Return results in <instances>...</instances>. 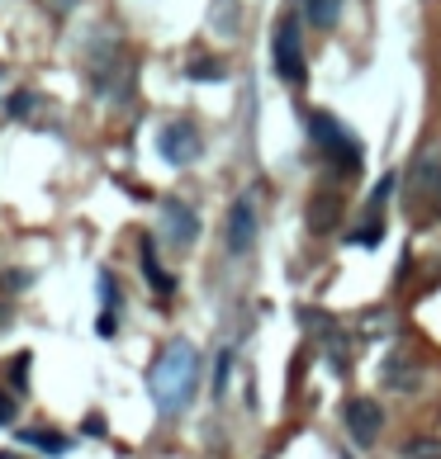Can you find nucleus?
I'll return each mask as SVG.
<instances>
[{
	"mask_svg": "<svg viewBox=\"0 0 441 459\" xmlns=\"http://www.w3.org/2000/svg\"><path fill=\"white\" fill-rule=\"evenodd\" d=\"M195 388H200V351L176 337V341L161 346V355L153 360V370H147L153 408L161 416H181L190 408V398H195Z\"/></svg>",
	"mask_w": 441,
	"mask_h": 459,
	"instance_id": "f257e3e1",
	"label": "nucleus"
},
{
	"mask_svg": "<svg viewBox=\"0 0 441 459\" xmlns=\"http://www.w3.org/2000/svg\"><path fill=\"white\" fill-rule=\"evenodd\" d=\"M309 143L319 147V157L333 166L337 175L356 180V175L366 171V147L356 143V137L342 128L333 114H323V109H319V114H309Z\"/></svg>",
	"mask_w": 441,
	"mask_h": 459,
	"instance_id": "f03ea898",
	"label": "nucleus"
},
{
	"mask_svg": "<svg viewBox=\"0 0 441 459\" xmlns=\"http://www.w3.org/2000/svg\"><path fill=\"white\" fill-rule=\"evenodd\" d=\"M271 66H275V76L289 81V86H299L309 72V62H304V24H299L295 15H285L280 24H275V34H271Z\"/></svg>",
	"mask_w": 441,
	"mask_h": 459,
	"instance_id": "7ed1b4c3",
	"label": "nucleus"
},
{
	"mask_svg": "<svg viewBox=\"0 0 441 459\" xmlns=\"http://www.w3.org/2000/svg\"><path fill=\"white\" fill-rule=\"evenodd\" d=\"M157 152H161V161L167 166H190V161H200V152H204V137L195 123H167V128L157 133Z\"/></svg>",
	"mask_w": 441,
	"mask_h": 459,
	"instance_id": "20e7f679",
	"label": "nucleus"
},
{
	"mask_svg": "<svg viewBox=\"0 0 441 459\" xmlns=\"http://www.w3.org/2000/svg\"><path fill=\"white\" fill-rule=\"evenodd\" d=\"M342 422H347V436L356 445H375L380 431H384V408L375 398H347V408H342Z\"/></svg>",
	"mask_w": 441,
	"mask_h": 459,
	"instance_id": "39448f33",
	"label": "nucleus"
},
{
	"mask_svg": "<svg viewBox=\"0 0 441 459\" xmlns=\"http://www.w3.org/2000/svg\"><path fill=\"white\" fill-rule=\"evenodd\" d=\"M161 237H167L176 252H185V246H195L200 237V214L181 199H161Z\"/></svg>",
	"mask_w": 441,
	"mask_h": 459,
	"instance_id": "423d86ee",
	"label": "nucleus"
},
{
	"mask_svg": "<svg viewBox=\"0 0 441 459\" xmlns=\"http://www.w3.org/2000/svg\"><path fill=\"white\" fill-rule=\"evenodd\" d=\"M224 242H228V252H232V256H247V252L256 246V208H252V199H232Z\"/></svg>",
	"mask_w": 441,
	"mask_h": 459,
	"instance_id": "0eeeda50",
	"label": "nucleus"
},
{
	"mask_svg": "<svg viewBox=\"0 0 441 459\" xmlns=\"http://www.w3.org/2000/svg\"><path fill=\"white\" fill-rule=\"evenodd\" d=\"M427 194H441V157L432 147H422L418 157H413V175H408V204H422Z\"/></svg>",
	"mask_w": 441,
	"mask_h": 459,
	"instance_id": "6e6552de",
	"label": "nucleus"
},
{
	"mask_svg": "<svg viewBox=\"0 0 441 459\" xmlns=\"http://www.w3.org/2000/svg\"><path fill=\"white\" fill-rule=\"evenodd\" d=\"M15 440L29 445V450H38V455H52V459L72 450V436H62V431H48V426H20Z\"/></svg>",
	"mask_w": 441,
	"mask_h": 459,
	"instance_id": "1a4fd4ad",
	"label": "nucleus"
},
{
	"mask_svg": "<svg viewBox=\"0 0 441 459\" xmlns=\"http://www.w3.org/2000/svg\"><path fill=\"white\" fill-rule=\"evenodd\" d=\"M337 218H342V199H337V194H313V199H309V228L319 232V237L337 228Z\"/></svg>",
	"mask_w": 441,
	"mask_h": 459,
	"instance_id": "9d476101",
	"label": "nucleus"
},
{
	"mask_svg": "<svg viewBox=\"0 0 441 459\" xmlns=\"http://www.w3.org/2000/svg\"><path fill=\"white\" fill-rule=\"evenodd\" d=\"M138 261H143V275H147V284H153V294H161V299L176 294V280L157 266V242L153 237H143V252H138Z\"/></svg>",
	"mask_w": 441,
	"mask_h": 459,
	"instance_id": "9b49d317",
	"label": "nucleus"
},
{
	"mask_svg": "<svg viewBox=\"0 0 441 459\" xmlns=\"http://www.w3.org/2000/svg\"><path fill=\"white\" fill-rule=\"evenodd\" d=\"M304 19L313 24V29L327 34L342 19V0H304Z\"/></svg>",
	"mask_w": 441,
	"mask_h": 459,
	"instance_id": "f8f14e48",
	"label": "nucleus"
},
{
	"mask_svg": "<svg viewBox=\"0 0 441 459\" xmlns=\"http://www.w3.org/2000/svg\"><path fill=\"white\" fill-rule=\"evenodd\" d=\"M185 76H190V81H224L228 66L218 62V58H190V62H185Z\"/></svg>",
	"mask_w": 441,
	"mask_h": 459,
	"instance_id": "ddd939ff",
	"label": "nucleus"
},
{
	"mask_svg": "<svg viewBox=\"0 0 441 459\" xmlns=\"http://www.w3.org/2000/svg\"><path fill=\"white\" fill-rule=\"evenodd\" d=\"M384 384H390V388H413V384H418V374L404 365V355H394V360H384Z\"/></svg>",
	"mask_w": 441,
	"mask_h": 459,
	"instance_id": "4468645a",
	"label": "nucleus"
},
{
	"mask_svg": "<svg viewBox=\"0 0 441 459\" xmlns=\"http://www.w3.org/2000/svg\"><path fill=\"white\" fill-rule=\"evenodd\" d=\"M214 34H224V38L238 34V10H232V0H214Z\"/></svg>",
	"mask_w": 441,
	"mask_h": 459,
	"instance_id": "2eb2a0df",
	"label": "nucleus"
},
{
	"mask_svg": "<svg viewBox=\"0 0 441 459\" xmlns=\"http://www.w3.org/2000/svg\"><path fill=\"white\" fill-rule=\"evenodd\" d=\"M34 109H38V95H34V90H15V95L5 100V114H10V119H29Z\"/></svg>",
	"mask_w": 441,
	"mask_h": 459,
	"instance_id": "dca6fc26",
	"label": "nucleus"
},
{
	"mask_svg": "<svg viewBox=\"0 0 441 459\" xmlns=\"http://www.w3.org/2000/svg\"><path fill=\"white\" fill-rule=\"evenodd\" d=\"M394 185H398V175L390 171V175H380V185H375V190H370V204H366V208H370V214H375V218H380V208L390 204V194H394Z\"/></svg>",
	"mask_w": 441,
	"mask_h": 459,
	"instance_id": "f3484780",
	"label": "nucleus"
},
{
	"mask_svg": "<svg viewBox=\"0 0 441 459\" xmlns=\"http://www.w3.org/2000/svg\"><path fill=\"white\" fill-rule=\"evenodd\" d=\"M228 374H232V351H224V355L214 360V398L228 393Z\"/></svg>",
	"mask_w": 441,
	"mask_h": 459,
	"instance_id": "a211bd4d",
	"label": "nucleus"
},
{
	"mask_svg": "<svg viewBox=\"0 0 441 459\" xmlns=\"http://www.w3.org/2000/svg\"><path fill=\"white\" fill-rule=\"evenodd\" d=\"M95 289H100V308L114 313V303H119V284H114V275L100 270V284H95Z\"/></svg>",
	"mask_w": 441,
	"mask_h": 459,
	"instance_id": "6ab92c4d",
	"label": "nucleus"
},
{
	"mask_svg": "<svg viewBox=\"0 0 441 459\" xmlns=\"http://www.w3.org/2000/svg\"><path fill=\"white\" fill-rule=\"evenodd\" d=\"M408 459H441V440H413Z\"/></svg>",
	"mask_w": 441,
	"mask_h": 459,
	"instance_id": "aec40b11",
	"label": "nucleus"
},
{
	"mask_svg": "<svg viewBox=\"0 0 441 459\" xmlns=\"http://www.w3.org/2000/svg\"><path fill=\"white\" fill-rule=\"evenodd\" d=\"M29 365H34V355L24 351V355H15V365H10V379H15V388H24L29 384Z\"/></svg>",
	"mask_w": 441,
	"mask_h": 459,
	"instance_id": "412c9836",
	"label": "nucleus"
},
{
	"mask_svg": "<svg viewBox=\"0 0 441 459\" xmlns=\"http://www.w3.org/2000/svg\"><path fill=\"white\" fill-rule=\"evenodd\" d=\"M380 242V222H370V228H356L351 232V246H375Z\"/></svg>",
	"mask_w": 441,
	"mask_h": 459,
	"instance_id": "4be33fe9",
	"label": "nucleus"
},
{
	"mask_svg": "<svg viewBox=\"0 0 441 459\" xmlns=\"http://www.w3.org/2000/svg\"><path fill=\"white\" fill-rule=\"evenodd\" d=\"M95 331H100V337L109 341V337H114V331H119V317L109 313V308H100V317H95Z\"/></svg>",
	"mask_w": 441,
	"mask_h": 459,
	"instance_id": "5701e85b",
	"label": "nucleus"
},
{
	"mask_svg": "<svg viewBox=\"0 0 441 459\" xmlns=\"http://www.w3.org/2000/svg\"><path fill=\"white\" fill-rule=\"evenodd\" d=\"M20 416V398H10V393H0V426H10Z\"/></svg>",
	"mask_w": 441,
	"mask_h": 459,
	"instance_id": "b1692460",
	"label": "nucleus"
},
{
	"mask_svg": "<svg viewBox=\"0 0 441 459\" xmlns=\"http://www.w3.org/2000/svg\"><path fill=\"white\" fill-rule=\"evenodd\" d=\"M105 431H109V426H105V416H100V412H91L86 422H81V436H95V440H100Z\"/></svg>",
	"mask_w": 441,
	"mask_h": 459,
	"instance_id": "393cba45",
	"label": "nucleus"
},
{
	"mask_svg": "<svg viewBox=\"0 0 441 459\" xmlns=\"http://www.w3.org/2000/svg\"><path fill=\"white\" fill-rule=\"evenodd\" d=\"M24 284H29V275H24V270H10L5 275V289H24Z\"/></svg>",
	"mask_w": 441,
	"mask_h": 459,
	"instance_id": "a878e982",
	"label": "nucleus"
},
{
	"mask_svg": "<svg viewBox=\"0 0 441 459\" xmlns=\"http://www.w3.org/2000/svg\"><path fill=\"white\" fill-rule=\"evenodd\" d=\"M0 459H20V455H10V450H0Z\"/></svg>",
	"mask_w": 441,
	"mask_h": 459,
	"instance_id": "bb28decb",
	"label": "nucleus"
},
{
	"mask_svg": "<svg viewBox=\"0 0 441 459\" xmlns=\"http://www.w3.org/2000/svg\"><path fill=\"white\" fill-rule=\"evenodd\" d=\"M437 214H441V194H437V208H432V218H437Z\"/></svg>",
	"mask_w": 441,
	"mask_h": 459,
	"instance_id": "cd10ccee",
	"label": "nucleus"
}]
</instances>
